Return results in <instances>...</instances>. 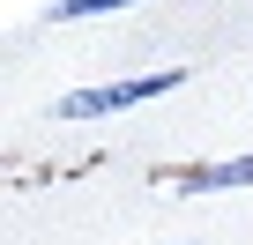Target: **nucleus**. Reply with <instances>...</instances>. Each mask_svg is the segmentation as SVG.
<instances>
[{
	"label": "nucleus",
	"instance_id": "1",
	"mask_svg": "<svg viewBox=\"0 0 253 245\" xmlns=\"http://www.w3.org/2000/svg\"><path fill=\"white\" fill-rule=\"evenodd\" d=\"M179 89V67H157V74H134V82H97V89H67L52 111L60 119H97V111H119V104H142V97H164Z\"/></svg>",
	"mask_w": 253,
	"mask_h": 245
},
{
	"label": "nucleus",
	"instance_id": "2",
	"mask_svg": "<svg viewBox=\"0 0 253 245\" xmlns=\"http://www.w3.org/2000/svg\"><path fill=\"white\" fill-rule=\"evenodd\" d=\"M231 186H253V156H231V164H201L179 178V193H231Z\"/></svg>",
	"mask_w": 253,
	"mask_h": 245
},
{
	"label": "nucleus",
	"instance_id": "3",
	"mask_svg": "<svg viewBox=\"0 0 253 245\" xmlns=\"http://www.w3.org/2000/svg\"><path fill=\"white\" fill-rule=\"evenodd\" d=\"M112 8H134V0H52V23H82V15H112Z\"/></svg>",
	"mask_w": 253,
	"mask_h": 245
}]
</instances>
